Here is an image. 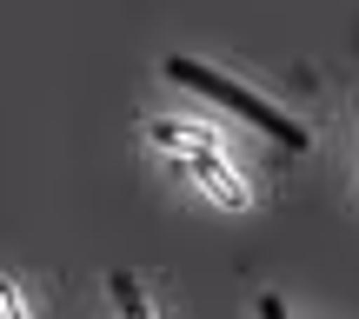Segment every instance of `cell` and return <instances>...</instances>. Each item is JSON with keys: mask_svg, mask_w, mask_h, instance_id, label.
Returning a JSON list of instances; mask_svg holds the SVG:
<instances>
[{"mask_svg": "<svg viewBox=\"0 0 359 319\" xmlns=\"http://www.w3.org/2000/svg\"><path fill=\"white\" fill-rule=\"evenodd\" d=\"M167 74L180 80V87H193V93H206V100H219V107H233L240 120H253L259 133H273L280 147H293V154H306V127H293V120L280 114V107H266L259 93H246V87H233V80H219V74H206V67H193V60H167Z\"/></svg>", "mask_w": 359, "mask_h": 319, "instance_id": "1", "label": "cell"}, {"mask_svg": "<svg viewBox=\"0 0 359 319\" xmlns=\"http://www.w3.org/2000/svg\"><path fill=\"white\" fill-rule=\"evenodd\" d=\"M114 299H120V313H127V319H147V306H140V286H133V280H114Z\"/></svg>", "mask_w": 359, "mask_h": 319, "instance_id": "2", "label": "cell"}, {"mask_svg": "<svg viewBox=\"0 0 359 319\" xmlns=\"http://www.w3.org/2000/svg\"><path fill=\"white\" fill-rule=\"evenodd\" d=\"M259 319H286V306L280 299H259Z\"/></svg>", "mask_w": 359, "mask_h": 319, "instance_id": "3", "label": "cell"}, {"mask_svg": "<svg viewBox=\"0 0 359 319\" xmlns=\"http://www.w3.org/2000/svg\"><path fill=\"white\" fill-rule=\"evenodd\" d=\"M0 319H20V313H13V293H7V286H0Z\"/></svg>", "mask_w": 359, "mask_h": 319, "instance_id": "4", "label": "cell"}]
</instances>
